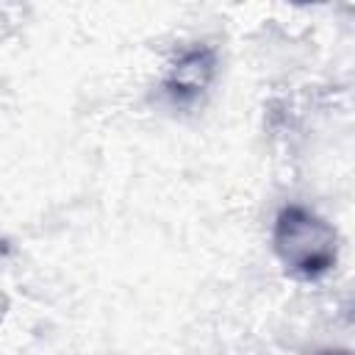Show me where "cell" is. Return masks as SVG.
<instances>
[{
	"mask_svg": "<svg viewBox=\"0 0 355 355\" xmlns=\"http://www.w3.org/2000/svg\"><path fill=\"white\" fill-rule=\"evenodd\" d=\"M272 247L283 269L297 280H319L338 261V233L302 205H283L275 216Z\"/></svg>",
	"mask_w": 355,
	"mask_h": 355,
	"instance_id": "1",
	"label": "cell"
},
{
	"mask_svg": "<svg viewBox=\"0 0 355 355\" xmlns=\"http://www.w3.org/2000/svg\"><path fill=\"white\" fill-rule=\"evenodd\" d=\"M214 75H216V53H214V47L194 44V47L183 50L172 61V67L166 69L164 92L169 94L172 103L189 105L211 86Z\"/></svg>",
	"mask_w": 355,
	"mask_h": 355,
	"instance_id": "2",
	"label": "cell"
},
{
	"mask_svg": "<svg viewBox=\"0 0 355 355\" xmlns=\"http://www.w3.org/2000/svg\"><path fill=\"white\" fill-rule=\"evenodd\" d=\"M322 355H349L347 349H330V352H322Z\"/></svg>",
	"mask_w": 355,
	"mask_h": 355,
	"instance_id": "3",
	"label": "cell"
}]
</instances>
